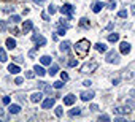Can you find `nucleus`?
Segmentation results:
<instances>
[{"label": "nucleus", "mask_w": 135, "mask_h": 122, "mask_svg": "<svg viewBox=\"0 0 135 122\" xmlns=\"http://www.w3.org/2000/svg\"><path fill=\"white\" fill-rule=\"evenodd\" d=\"M118 40H119V35H118V33H110V35H108V41L116 43Z\"/></svg>", "instance_id": "25"}, {"label": "nucleus", "mask_w": 135, "mask_h": 122, "mask_svg": "<svg viewBox=\"0 0 135 122\" xmlns=\"http://www.w3.org/2000/svg\"><path fill=\"white\" fill-rule=\"evenodd\" d=\"M3 103H5V105H10V103H11V98H10V97H3Z\"/></svg>", "instance_id": "44"}, {"label": "nucleus", "mask_w": 135, "mask_h": 122, "mask_svg": "<svg viewBox=\"0 0 135 122\" xmlns=\"http://www.w3.org/2000/svg\"><path fill=\"white\" fill-rule=\"evenodd\" d=\"M118 16H119V18H127V10H121V11L118 13Z\"/></svg>", "instance_id": "37"}, {"label": "nucleus", "mask_w": 135, "mask_h": 122, "mask_svg": "<svg viewBox=\"0 0 135 122\" xmlns=\"http://www.w3.org/2000/svg\"><path fill=\"white\" fill-rule=\"evenodd\" d=\"M65 30H67V29H65L64 26H59V32H57V33H59V35H65Z\"/></svg>", "instance_id": "41"}, {"label": "nucleus", "mask_w": 135, "mask_h": 122, "mask_svg": "<svg viewBox=\"0 0 135 122\" xmlns=\"http://www.w3.org/2000/svg\"><path fill=\"white\" fill-rule=\"evenodd\" d=\"M8 72H10L11 75H18V73L21 72V68H19L16 64H10V65H8Z\"/></svg>", "instance_id": "14"}, {"label": "nucleus", "mask_w": 135, "mask_h": 122, "mask_svg": "<svg viewBox=\"0 0 135 122\" xmlns=\"http://www.w3.org/2000/svg\"><path fill=\"white\" fill-rule=\"evenodd\" d=\"M59 26H64V27L67 29V27H69V21H67V19H64V18H62V19H60V22H59Z\"/></svg>", "instance_id": "33"}, {"label": "nucleus", "mask_w": 135, "mask_h": 122, "mask_svg": "<svg viewBox=\"0 0 135 122\" xmlns=\"http://www.w3.org/2000/svg\"><path fill=\"white\" fill-rule=\"evenodd\" d=\"M70 41H62L60 44H59V49L62 51V52H69V49H70Z\"/></svg>", "instance_id": "13"}, {"label": "nucleus", "mask_w": 135, "mask_h": 122, "mask_svg": "<svg viewBox=\"0 0 135 122\" xmlns=\"http://www.w3.org/2000/svg\"><path fill=\"white\" fill-rule=\"evenodd\" d=\"M54 103H56V100L49 97V98H46V100L43 101V105H41V106H43V109H49V108H52V106H54Z\"/></svg>", "instance_id": "10"}, {"label": "nucleus", "mask_w": 135, "mask_h": 122, "mask_svg": "<svg viewBox=\"0 0 135 122\" xmlns=\"http://www.w3.org/2000/svg\"><path fill=\"white\" fill-rule=\"evenodd\" d=\"M13 59H15V62H16V64H22V62H24V59H22L21 55H16V57H13Z\"/></svg>", "instance_id": "35"}, {"label": "nucleus", "mask_w": 135, "mask_h": 122, "mask_svg": "<svg viewBox=\"0 0 135 122\" xmlns=\"http://www.w3.org/2000/svg\"><path fill=\"white\" fill-rule=\"evenodd\" d=\"M40 62H41L43 65H51V57H49V55H43V57L40 59Z\"/></svg>", "instance_id": "23"}, {"label": "nucleus", "mask_w": 135, "mask_h": 122, "mask_svg": "<svg viewBox=\"0 0 135 122\" xmlns=\"http://www.w3.org/2000/svg\"><path fill=\"white\" fill-rule=\"evenodd\" d=\"M113 111H114V114H121V116L126 114V116H127V114L130 113V108H129V106H116Z\"/></svg>", "instance_id": "6"}, {"label": "nucleus", "mask_w": 135, "mask_h": 122, "mask_svg": "<svg viewBox=\"0 0 135 122\" xmlns=\"http://www.w3.org/2000/svg\"><path fill=\"white\" fill-rule=\"evenodd\" d=\"M80 26H81L83 29H89V26H91V22H89V19H88V18H83V19L80 21Z\"/></svg>", "instance_id": "19"}, {"label": "nucleus", "mask_w": 135, "mask_h": 122, "mask_svg": "<svg viewBox=\"0 0 135 122\" xmlns=\"http://www.w3.org/2000/svg\"><path fill=\"white\" fill-rule=\"evenodd\" d=\"M5 29H7V24H5L3 21H0V32H3Z\"/></svg>", "instance_id": "42"}, {"label": "nucleus", "mask_w": 135, "mask_h": 122, "mask_svg": "<svg viewBox=\"0 0 135 122\" xmlns=\"http://www.w3.org/2000/svg\"><path fill=\"white\" fill-rule=\"evenodd\" d=\"M132 13H135V3H133V7H132Z\"/></svg>", "instance_id": "55"}, {"label": "nucleus", "mask_w": 135, "mask_h": 122, "mask_svg": "<svg viewBox=\"0 0 135 122\" xmlns=\"http://www.w3.org/2000/svg\"><path fill=\"white\" fill-rule=\"evenodd\" d=\"M32 29H33V22H32V21H26V22L22 24V32H24V33H29Z\"/></svg>", "instance_id": "11"}, {"label": "nucleus", "mask_w": 135, "mask_h": 122, "mask_svg": "<svg viewBox=\"0 0 135 122\" xmlns=\"http://www.w3.org/2000/svg\"><path fill=\"white\" fill-rule=\"evenodd\" d=\"M94 95H95V94H94L92 90H84V92H81V95H80V97H81V100H83V101H89V100H92V98H94Z\"/></svg>", "instance_id": "7"}, {"label": "nucleus", "mask_w": 135, "mask_h": 122, "mask_svg": "<svg viewBox=\"0 0 135 122\" xmlns=\"http://www.w3.org/2000/svg\"><path fill=\"white\" fill-rule=\"evenodd\" d=\"M64 87V81H56L54 83V89H62Z\"/></svg>", "instance_id": "30"}, {"label": "nucleus", "mask_w": 135, "mask_h": 122, "mask_svg": "<svg viewBox=\"0 0 135 122\" xmlns=\"http://www.w3.org/2000/svg\"><path fill=\"white\" fill-rule=\"evenodd\" d=\"M16 98H18L19 101L26 103V94H22V92H18V94H16Z\"/></svg>", "instance_id": "26"}, {"label": "nucleus", "mask_w": 135, "mask_h": 122, "mask_svg": "<svg viewBox=\"0 0 135 122\" xmlns=\"http://www.w3.org/2000/svg\"><path fill=\"white\" fill-rule=\"evenodd\" d=\"M78 65V59H72L69 60V67H76Z\"/></svg>", "instance_id": "29"}, {"label": "nucleus", "mask_w": 135, "mask_h": 122, "mask_svg": "<svg viewBox=\"0 0 135 122\" xmlns=\"http://www.w3.org/2000/svg\"><path fill=\"white\" fill-rule=\"evenodd\" d=\"M60 13H62V16L72 18V16L75 14V8H73L70 3H65V5H62V8H60Z\"/></svg>", "instance_id": "3"}, {"label": "nucleus", "mask_w": 135, "mask_h": 122, "mask_svg": "<svg viewBox=\"0 0 135 122\" xmlns=\"http://www.w3.org/2000/svg\"><path fill=\"white\" fill-rule=\"evenodd\" d=\"M3 11H5V13H11V11H15V7H10V5H8V7L3 8Z\"/></svg>", "instance_id": "40"}, {"label": "nucleus", "mask_w": 135, "mask_h": 122, "mask_svg": "<svg viewBox=\"0 0 135 122\" xmlns=\"http://www.w3.org/2000/svg\"><path fill=\"white\" fill-rule=\"evenodd\" d=\"M119 81H121V79H119V78H116V79H113V84H119Z\"/></svg>", "instance_id": "51"}, {"label": "nucleus", "mask_w": 135, "mask_h": 122, "mask_svg": "<svg viewBox=\"0 0 135 122\" xmlns=\"http://www.w3.org/2000/svg\"><path fill=\"white\" fill-rule=\"evenodd\" d=\"M37 49H38V46H35V49H32V51H29V57H32V59H33V57L37 55Z\"/></svg>", "instance_id": "32"}, {"label": "nucleus", "mask_w": 135, "mask_h": 122, "mask_svg": "<svg viewBox=\"0 0 135 122\" xmlns=\"http://www.w3.org/2000/svg\"><path fill=\"white\" fill-rule=\"evenodd\" d=\"M102 8H103V3H102V2H95V3L92 5V11H94V13H99Z\"/></svg>", "instance_id": "18"}, {"label": "nucleus", "mask_w": 135, "mask_h": 122, "mask_svg": "<svg viewBox=\"0 0 135 122\" xmlns=\"http://www.w3.org/2000/svg\"><path fill=\"white\" fill-rule=\"evenodd\" d=\"M45 92H46L48 95H51V94H52V87H51V86H46V84H45Z\"/></svg>", "instance_id": "39"}, {"label": "nucleus", "mask_w": 135, "mask_h": 122, "mask_svg": "<svg viewBox=\"0 0 135 122\" xmlns=\"http://www.w3.org/2000/svg\"><path fill=\"white\" fill-rule=\"evenodd\" d=\"M32 40L37 43V46H45V44H46V38L41 37V35H38V30H37V33L32 37Z\"/></svg>", "instance_id": "5"}, {"label": "nucleus", "mask_w": 135, "mask_h": 122, "mask_svg": "<svg viewBox=\"0 0 135 122\" xmlns=\"http://www.w3.org/2000/svg\"><path fill=\"white\" fill-rule=\"evenodd\" d=\"M62 114H64V108H62V106H57V108H56V116L60 117Z\"/></svg>", "instance_id": "31"}, {"label": "nucleus", "mask_w": 135, "mask_h": 122, "mask_svg": "<svg viewBox=\"0 0 135 122\" xmlns=\"http://www.w3.org/2000/svg\"><path fill=\"white\" fill-rule=\"evenodd\" d=\"M99 68V62H95V60H91V62H86L83 67H81V73L83 75H88V73H94L95 70Z\"/></svg>", "instance_id": "2"}, {"label": "nucleus", "mask_w": 135, "mask_h": 122, "mask_svg": "<svg viewBox=\"0 0 135 122\" xmlns=\"http://www.w3.org/2000/svg\"><path fill=\"white\" fill-rule=\"evenodd\" d=\"M8 111H10L11 114H18V113L21 111V106H19V105H10Z\"/></svg>", "instance_id": "17"}, {"label": "nucleus", "mask_w": 135, "mask_h": 122, "mask_svg": "<svg viewBox=\"0 0 135 122\" xmlns=\"http://www.w3.org/2000/svg\"><path fill=\"white\" fill-rule=\"evenodd\" d=\"M80 114H81V108H73V109H70V111H69V116H72V117L80 116Z\"/></svg>", "instance_id": "22"}, {"label": "nucleus", "mask_w": 135, "mask_h": 122, "mask_svg": "<svg viewBox=\"0 0 135 122\" xmlns=\"http://www.w3.org/2000/svg\"><path fill=\"white\" fill-rule=\"evenodd\" d=\"M8 60V57H7V52H5V49H2L0 48V62H7Z\"/></svg>", "instance_id": "24"}, {"label": "nucleus", "mask_w": 135, "mask_h": 122, "mask_svg": "<svg viewBox=\"0 0 135 122\" xmlns=\"http://www.w3.org/2000/svg\"><path fill=\"white\" fill-rule=\"evenodd\" d=\"M41 18H43V19H45V21H49V16H48V14H46V13H43V14H41Z\"/></svg>", "instance_id": "48"}, {"label": "nucleus", "mask_w": 135, "mask_h": 122, "mask_svg": "<svg viewBox=\"0 0 135 122\" xmlns=\"http://www.w3.org/2000/svg\"><path fill=\"white\" fill-rule=\"evenodd\" d=\"M108 8L110 10H114L116 8V0H108Z\"/></svg>", "instance_id": "28"}, {"label": "nucleus", "mask_w": 135, "mask_h": 122, "mask_svg": "<svg viewBox=\"0 0 135 122\" xmlns=\"http://www.w3.org/2000/svg\"><path fill=\"white\" fill-rule=\"evenodd\" d=\"M97 109H99L97 105H91V111H97Z\"/></svg>", "instance_id": "49"}, {"label": "nucleus", "mask_w": 135, "mask_h": 122, "mask_svg": "<svg viewBox=\"0 0 135 122\" xmlns=\"http://www.w3.org/2000/svg\"><path fill=\"white\" fill-rule=\"evenodd\" d=\"M22 83H24V79H22V78H21V76H19V78H16V79H15V84H22Z\"/></svg>", "instance_id": "43"}, {"label": "nucleus", "mask_w": 135, "mask_h": 122, "mask_svg": "<svg viewBox=\"0 0 135 122\" xmlns=\"http://www.w3.org/2000/svg\"><path fill=\"white\" fill-rule=\"evenodd\" d=\"M5 44H7L8 49H15V48H16V40H15V38H7Z\"/></svg>", "instance_id": "15"}, {"label": "nucleus", "mask_w": 135, "mask_h": 122, "mask_svg": "<svg viewBox=\"0 0 135 122\" xmlns=\"http://www.w3.org/2000/svg\"><path fill=\"white\" fill-rule=\"evenodd\" d=\"M60 79H62L64 83H65V81H69V75H67L65 72H62V73H60Z\"/></svg>", "instance_id": "34"}, {"label": "nucleus", "mask_w": 135, "mask_h": 122, "mask_svg": "<svg viewBox=\"0 0 135 122\" xmlns=\"http://www.w3.org/2000/svg\"><path fill=\"white\" fill-rule=\"evenodd\" d=\"M119 51H121L122 54H129V52H130V44H129L127 41H122V43H121V48H119Z\"/></svg>", "instance_id": "12"}, {"label": "nucleus", "mask_w": 135, "mask_h": 122, "mask_svg": "<svg viewBox=\"0 0 135 122\" xmlns=\"http://www.w3.org/2000/svg\"><path fill=\"white\" fill-rule=\"evenodd\" d=\"M35 3H38V5H43V0H33Z\"/></svg>", "instance_id": "52"}, {"label": "nucleus", "mask_w": 135, "mask_h": 122, "mask_svg": "<svg viewBox=\"0 0 135 122\" xmlns=\"http://www.w3.org/2000/svg\"><path fill=\"white\" fill-rule=\"evenodd\" d=\"M99 120H110V117H108L107 114H102V116L99 117Z\"/></svg>", "instance_id": "45"}, {"label": "nucleus", "mask_w": 135, "mask_h": 122, "mask_svg": "<svg viewBox=\"0 0 135 122\" xmlns=\"http://www.w3.org/2000/svg\"><path fill=\"white\" fill-rule=\"evenodd\" d=\"M41 98H43V94L41 92H33L30 95V101L32 103H38V101H41Z\"/></svg>", "instance_id": "9"}, {"label": "nucleus", "mask_w": 135, "mask_h": 122, "mask_svg": "<svg viewBox=\"0 0 135 122\" xmlns=\"http://www.w3.org/2000/svg\"><path fill=\"white\" fill-rule=\"evenodd\" d=\"M19 21H21V18H19L18 14H15V16H11V18H10V22H11V24H18Z\"/></svg>", "instance_id": "27"}, {"label": "nucleus", "mask_w": 135, "mask_h": 122, "mask_svg": "<svg viewBox=\"0 0 135 122\" xmlns=\"http://www.w3.org/2000/svg\"><path fill=\"white\" fill-rule=\"evenodd\" d=\"M57 72H59V67H57L56 64H54V65H49V70H48V73H49L51 76H54Z\"/></svg>", "instance_id": "21"}, {"label": "nucleus", "mask_w": 135, "mask_h": 122, "mask_svg": "<svg viewBox=\"0 0 135 122\" xmlns=\"http://www.w3.org/2000/svg\"><path fill=\"white\" fill-rule=\"evenodd\" d=\"M33 76H35V72H26V78L27 79H32Z\"/></svg>", "instance_id": "38"}, {"label": "nucleus", "mask_w": 135, "mask_h": 122, "mask_svg": "<svg viewBox=\"0 0 135 122\" xmlns=\"http://www.w3.org/2000/svg\"><path fill=\"white\" fill-rule=\"evenodd\" d=\"M75 100H76V97H75L73 94H69V95L64 97V105H69V106H70V105L75 103Z\"/></svg>", "instance_id": "8"}, {"label": "nucleus", "mask_w": 135, "mask_h": 122, "mask_svg": "<svg viewBox=\"0 0 135 122\" xmlns=\"http://www.w3.org/2000/svg\"><path fill=\"white\" fill-rule=\"evenodd\" d=\"M91 84H92V83H91V81H89V79H86V81H84V83H83V86H86V87H89V86H91Z\"/></svg>", "instance_id": "47"}, {"label": "nucleus", "mask_w": 135, "mask_h": 122, "mask_svg": "<svg viewBox=\"0 0 135 122\" xmlns=\"http://www.w3.org/2000/svg\"><path fill=\"white\" fill-rule=\"evenodd\" d=\"M2 116H3V109H2V108H0V117H2Z\"/></svg>", "instance_id": "54"}, {"label": "nucleus", "mask_w": 135, "mask_h": 122, "mask_svg": "<svg viewBox=\"0 0 135 122\" xmlns=\"http://www.w3.org/2000/svg\"><path fill=\"white\" fill-rule=\"evenodd\" d=\"M133 75L132 73H124V79H129V78H132Z\"/></svg>", "instance_id": "46"}, {"label": "nucleus", "mask_w": 135, "mask_h": 122, "mask_svg": "<svg viewBox=\"0 0 135 122\" xmlns=\"http://www.w3.org/2000/svg\"><path fill=\"white\" fill-rule=\"evenodd\" d=\"M48 13H49V14H54V13H56V7H54V5H49V7H48Z\"/></svg>", "instance_id": "36"}, {"label": "nucleus", "mask_w": 135, "mask_h": 122, "mask_svg": "<svg viewBox=\"0 0 135 122\" xmlns=\"http://www.w3.org/2000/svg\"><path fill=\"white\" fill-rule=\"evenodd\" d=\"M33 72H35V75H38V76H43V75L46 73V70H45V68H43L41 65H35Z\"/></svg>", "instance_id": "16"}, {"label": "nucleus", "mask_w": 135, "mask_h": 122, "mask_svg": "<svg viewBox=\"0 0 135 122\" xmlns=\"http://www.w3.org/2000/svg\"><path fill=\"white\" fill-rule=\"evenodd\" d=\"M105 60H107L108 64H118V62H119V54H118L116 51H108Z\"/></svg>", "instance_id": "4"}, {"label": "nucleus", "mask_w": 135, "mask_h": 122, "mask_svg": "<svg viewBox=\"0 0 135 122\" xmlns=\"http://www.w3.org/2000/svg\"><path fill=\"white\" fill-rule=\"evenodd\" d=\"M95 49H97L99 52H107V44H105V43H97V44H95Z\"/></svg>", "instance_id": "20"}, {"label": "nucleus", "mask_w": 135, "mask_h": 122, "mask_svg": "<svg viewBox=\"0 0 135 122\" xmlns=\"http://www.w3.org/2000/svg\"><path fill=\"white\" fill-rule=\"evenodd\" d=\"M130 95H132V97H135V90H130Z\"/></svg>", "instance_id": "53"}, {"label": "nucleus", "mask_w": 135, "mask_h": 122, "mask_svg": "<svg viewBox=\"0 0 135 122\" xmlns=\"http://www.w3.org/2000/svg\"><path fill=\"white\" fill-rule=\"evenodd\" d=\"M11 32H13V35H21V33H19V30H18V29H13V30H11Z\"/></svg>", "instance_id": "50"}, {"label": "nucleus", "mask_w": 135, "mask_h": 122, "mask_svg": "<svg viewBox=\"0 0 135 122\" xmlns=\"http://www.w3.org/2000/svg\"><path fill=\"white\" fill-rule=\"evenodd\" d=\"M89 48H91V43H89V40H86V38H83V40L76 41V44L73 46V49H75L76 55H80V57H84V55L89 52Z\"/></svg>", "instance_id": "1"}]
</instances>
